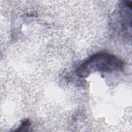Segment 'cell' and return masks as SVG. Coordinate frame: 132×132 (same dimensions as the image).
<instances>
[{
  "label": "cell",
  "instance_id": "1",
  "mask_svg": "<svg viewBox=\"0 0 132 132\" xmlns=\"http://www.w3.org/2000/svg\"><path fill=\"white\" fill-rule=\"evenodd\" d=\"M124 63L116 56L106 52L96 53L86 59L76 69V75L86 77L91 73L100 71L112 72L123 70Z\"/></svg>",
  "mask_w": 132,
  "mask_h": 132
}]
</instances>
